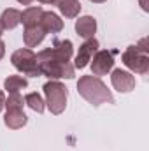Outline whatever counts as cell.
I'll return each instance as SVG.
<instances>
[{
	"instance_id": "cell-16",
	"label": "cell",
	"mask_w": 149,
	"mask_h": 151,
	"mask_svg": "<svg viewBox=\"0 0 149 151\" xmlns=\"http://www.w3.org/2000/svg\"><path fill=\"white\" fill-rule=\"evenodd\" d=\"M42 7L39 5H32V7H27L23 12H21V23L27 27H35L40 23V18H42Z\"/></svg>"
},
{
	"instance_id": "cell-6",
	"label": "cell",
	"mask_w": 149,
	"mask_h": 151,
	"mask_svg": "<svg viewBox=\"0 0 149 151\" xmlns=\"http://www.w3.org/2000/svg\"><path fill=\"white\" fill-rule=\"evenodd\" d=\"M40 65V74L58 81V79H72L75 76L74 65H70V62H39Z\"/></svg>"
},
{
	"instance_id": "cell-1",
	"label": "cell",
	"mask_w": 149,
	"mask_h": 151,
	"mask_svg": "<svg viewBox=\"0 0 149 151\" xmlns=\"http://www.w3.org/2000/svg\"><path fill=\"white\" fill-rule=\"evenodd\" d=\"M77 91L91 106L114 104L112 91L107 88V84L97 76H81L79 81H77Z\"/></svg>"
},
{
	"instance_id": "cell-17",
	"label": "cell",
	"mask_w": 149,
	"mask_h": 151,
	"mask_svg": "<svg viewBox=\"0 0 149 151\" xmlns=\"http://www.w3.org/2000/svg\"><path fill=\"white\" fill-rule=\"evenodd\" d=\"M27 86H28V81L25 77H21V76H9L4 81V90L7 93H19Z\"/></svg>"
},
{
	"instance_id": "cell-23",
	"label": "cell",
	"mask_w": 149,
	"mask_h": 151,
	"mask_svg": "<svg viewBox=\"0 0 149 151\" xmlns=\"http://www.w3.org/2000/svg\"><path fill=\"white\" fill-rule=\"evenodd\" d=\"M4 106H5V95H4V91L0 90V113H2V109H4Z\"/></svg>"
},
{
	"instance_id": "cell-24",
	"label": "cell",
	"mask_w": 149,
	"mask_h": 151,
	"mask_svg": "<svg viewBox=\"0 0 149 151\" xmlns=\"http://www.w3.org/2000/svg\"><path fill=\"white\" fill-rule=\"evenodd\" d=\"M16 2H19V4H23V5H30L34 0H16Z\"/></svg>"
},
{
	"instance_id": "cell-22",
	"label": "cell",
	"mask_w": 149,
	"mask_h": 151,
	"mask_svg": "<svg viewBox=\"0 0 149 151\" xmlns=\"http://www.w3.org/2000/svg\"><path fill=\"white\" fill-rule=\"evenodd\" d=\"M5 56V44H4V40L0 39V60Z\"/></svg>"
},
{
	"instance_id": "cell-10",
	"label": "cell",
	"mask_w": 149,
	"mask_h": 151,
	"mask_svg": "<svg viewBox=\"0 0 149 151\" xmlns=\"http://www.w3.org/2000/svg\"><path fill=\"white\" fill-rule=\"evenodd\" d=\"M75 32L79 37H82L84 40L88 39H93L97 34V19L90 14L86 16H81L77 21H75Z\"/></svg>"
},
{
	"instance_id": "cell-2",
	"label": "cell",
	"mask_w": 149,
	"mask_h": 151,
	"mask_svg": "<svg viewBox=\"0 0 149 151\" xmlns=\"http://www.w3.org/2000/svg\"><path fill=\"white\" fill-rule=\"evenodd\" d=\"M44 95H46V106L51 111V114H62L67 107V99H69V90L63 83L60 81H47L44 86Z\"/></svg>"
},
{
	"instance_id": "cell-19",
	"label": "cell",
	"mask_w": 149,
	"mask_h": 151,
	"mask_svg": "<svg viewBox=\"0 0 149 151\" xmlns=\"http://www.w3.org/2000/svg\"><path fill=\"white\" fill-rule=\"evenodd\" d=\"M25 106V99L19 93H9V97L5 99V109L7 111H23Z\"/></svg>"
},
{
	"instance_id": "cell-9",
	"label": "cell",
	"mask_w": 149,
	"mask_h": 151,
	"mask_svg": "<svg viewBox=\"0 0 149 151\" xmlns=\"http://www.w3.org/2000/svg\"><path fill=\"white\" fill-rule=\"evenodd\" d=\"M98 51V40L93 37V39H88L84 40L81 46H79V51L75 55V62H74V69H84L90 65L93 55Z\"/></svg>"
},
{
	"instance_id": "cell-13",
	"label": "cell",
	"mask_w": 149,
	"mask_h": 151,
	"mask_svg": "<svg viewBox=\"0 0 149 151\" xmlns=\"http://www.w3.org/2000/svg\"><path fill=\"white\" fill-rule=\"evenodd\" d=\"M4 123L11 130H19L28 123V116L23 111H7L4 116Z\"/></svg>"
},
{
	"instance_id": "cell-26",
	"label": "cell",
	"mask_w": 149,
	"mask_h": 151,
	"mask_svg": "<svg viewBox=\"0 0 149 151\" xmlns=\"http://www.w3.org/2000/svg\"><path fill=\"white\" fill-rule=\"evenodd\" d=\"M90 2H93V4H104V2H107V0H90Z\"/></svg>"
},
{
	"instance_id": "cell-21",
	"label": "cell",
	"mask_w": 149,
	"mask_h": 151,
	"mask_svg": "<svg viewBox=\"0 0 149 151\" xmlns=\"http://www.w3.org/2000/svg\"><path fill=\"white\" fill-rule=\"evenodd\" d=\"M139 5L144 12H149V0H139Z\"/></svg>"
},
{
	"instance_id": "cell-12",
	"label": "cell",
	"mask_w": 149,
	"mask_h": 151,
	"mask_svg": "<svg viewBox=\"0 0 149 151\" xmlns=\"http://www.w3.org/2000/svg\"><path fill=\"white\" fill-rule=\"evenodd\" d=\"M46 37V32L42 30V27L40 25H35V27H27L25 28V32H23V40H25V46L28 47V49H32V47H35L39 46L42 40Z\"/></svg>"
},
{
	"instance_id": "cell-4",
	"label": "cell",
	"mask_w": 149,
	"mask_h": 151,
	"mask_svg": "<svg viewBox=\"0 0 149 151\" xmlns=\"http://www.w3.org/2000/svg\"><path fill=\"white\" fill-rule=\"evenodd\" d=\"M74 55L72 40H56L53 47H46L37 55V62H70Z\"/></svg>"
},
{
	"instance_id": "cell-18",
	"label": "cell",
	"mask_w": 149,
	"mask_h": 151,
	"mask_svg": "<svg viewBox=\"0 0 149 151\" xmlns=\"http://www.w3.org/2000/svg\"><path fill=\"white\" fill-rule=\"evenodd\" d=\"M25 106H28L32 111H35V113H44V109H46V102H44V99L39 95L37 91H32V93H28L27 97H25Z\"/></svg>"
},
{
	"instance_id": "cell-3",
	"label": "cell",
	"mask_w": 149,
	"mask_h": 151,
	"mask_svg": "<svg viewBox=\"0 0 149 151\" xmlns=\"http://www.w3.org/2000/svg\"><path fill=\"white\" fill-rule=\"evenodd\" d=\"M11 62L14 65L16 70H19L21 74L30 76V77H39L40 74V65L37 62V55L28 49V47H23V49H18L11 55Z\"/></svg>"
},
{
	"instance_id": "cell-25",
	"label": "cell",
	"mask_w": 149,
	"mask_h": 151,
	"mask_svg": "<svg viewBox=\"0 0 149 151\" xmlns=\"http://www.w3.org/2000/svg\"><path fill=\"white\" fill-rule=\"evenodd\" d=\"M40 4H56V0H39Z\"/></svg>"
},
{
	"instance_id": "cell-5",
	"label": "cell",
	"mask_w": 149,
	"mask_h": 151,
	"mask_svg": "<svg viewBox=\"0 0 149 151\" xmlns=\"http://www.w3.org/2000/svg\"><path fill=\"white\" fill-rule=\"evenodd\" d=\"M121 60L126 69H130L135 74H148L149 72V56L146 53L139 51L135 46H128L125 53L121 55Z\"/></svg>"
},
{
	"instance_id": "cell-14",
	"label": "cell",
	"mask_w": 149,
	"mask_h": 151,
	"mask_svg": "<svg viewBox=\"0 0 149 151\" xmlns=\"http://www.w3.org/2000/svg\"><path fill=\"white\" fill-rule=\"evenodd\" d=\"M0 23L4 27V30H14L19 23H21V11L18 9H5L0 16Z\"/></svg>"
},
{
	"instance_id": "cell-15",
	"label": "cell",
	"mask_w": 149,
	"mask_h": 151,
	"mask_svg": "<svg viewBox=\"0 0 149 151\" xmlns=\"http://www.w3.org/2000/svg\"><path fill=\"white\" fill-rule=\"evenodd\" d=\"M56 5H58L60 12L69 19L77 18L81 12V7H82L79 0H56Z\"/></svg>"
},
{
	"instance_id": "cell-20",
	"label": "cell",
	"mask_w": 149,
	"mask_h": 151,
	"mask_svg": "<svg viewBox=\"0 0 149 151\" xmlns=\"http://www.w3.org/2000/svg\"><path fill=\"white\" fill-rule=\"evenodd\" d=\"M135 47H137L139 51H142V53H146V55H148V53H149V47H148V39H146V37H144V39H140V40H139V42L135 44Z\"/></svg>"
},
{
	"instance_id": "cell-27",
	"label": "cell",
	"mask_w": 149,
	"mask_h": 151,
	"mask_svg": "<svg viewBox=\"0 0 149 151\" xmlns=\"http://www.w3.org/2000/svg\"><path fill=\"white\" fill-rule=\"evenodd\" d=\"M2 34H4V27H2V23H0V37H2Z\"/></svg>"
},
{
	"instance_id": "cell-11",
	"label": "cell",
	"mask_w": 149,
	"mask_h": 151,
	"mask_svg": "<svg viewBox=\"0 0 149 151\" xmlns=\"http://www.w3.org/2000/svg\"><path fill=\"white\" fill-rule=\"evenodd\" d=\"M42 30L46 34H58L63 30V19L56 14V12H51V11H44L42 12V18H40V23Z\"/></svg>"
},
{
	"instance_id": "cell-8",
	"label": "cell",
	"mask_w": 149,
	"mask_h": 151,
	"mask_svg": "<svg viewBox=\"0 0 149 151\" xmlns=\"http://www.w3.org/2000/svg\"><path fill=\"white\" fill-rule=\"evenodd\" d=\"M111 83H112V86H114V90H117L119 93H130L137 86L135 76L132 74V72H128V70H123V69H114L112 70Z\"/></svg>"
},
{
	"instance_id": "cell-7",
	"label": "cell",
	"mask_w": 149,
	"mask_h": 151,
	"mask_svg": "<svg viewBox=\"0 0 149 151\" xmlns=\"http://www.w3.org/2000/svg\"><path fill=\"white\" fill-rule=\"evenodd\" d=\"M90 63H91V72H93L91 76L100 77V76L109 74L114 67V53L107 51V49H98L93 55Z\"/></svg>"
}]
</instances>
